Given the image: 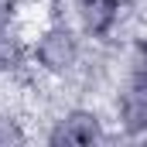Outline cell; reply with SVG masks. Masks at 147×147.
I'll list each match as a JSON object with an SVG mask.
<instances>
[{
	"label": "cell",
	"instance_id": "cell-1",
	"mask_svg": "<svg viewBox=\"0 0 147 147\" xmlns=\"http://www.w3.org/2000/svg\"><path fill=\"white\" fill-rule=\"evenodd\" d=\"M34 58L45 72L51 75H65L79 65V55H82V31H75L69 24H51L45 34L34 41Z\"/></svg>",
	"mask_w": 147,
	"mask_h": 147
}]
</instances>
